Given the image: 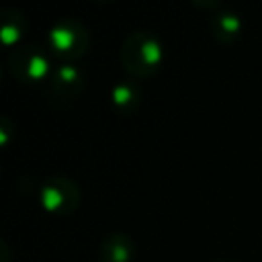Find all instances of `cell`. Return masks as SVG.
<instances>
[{
  "mask_svg": "<svg viewBox=\"0 0 262 262\" xmlns=\"http://www.w3.org/2000/svg\"><path fill=\"white\" fill-rule=\"evenodd\" d=\"M23 31H25L23 16H20L18 12H14V10H4V12H2V29H0L2 43H4L6 47H12L14 43L20 41Z\"/></svg>",
  "mask_w": 262,
  "mask_h": 262,
  "instance_id": "cell-9",
  "label": "cell"
},
{
  "mask_svg": "<svg viewBox=\"0 0 262 262\" xmlns=\"http://www.w3.org/2000/svg\"><path fill=\"white\" fill-rule=\"evenodd\" d=\"M10 68L12 74L23 82H45L53 74L47 53H43L37 47L16 49L10 57Z\"/></svg>",
  "mask_w": 262,
  "mask_h": 262,
  "instance_id": "cell-4",
  "label": "cell"
},
{
  "mask_svg": "<svg viewBox=\"0 0 262 262\" xmlns=\"http://www.w3.org/2000/svg\"><path fill=\"white\" fill-rule=\"evenodd\" d=\"M219 262H223V260H219Z\"/></svg>",
  "mask_w": 262,
  "mask_h": 262,
  "instance_id": "cell-10",
  "label": "cell"
},
{
  "mask_svg": "<svg viewBox=\"0 0 262 262\" xmlns=\"http://www.w3.org/2000/svg\"><path fill=\"white\" fill-rule=\"evenodd\" d=\"M242 29H244V20L235 12H231V10L217 12L211 18L213 37L217 41H221V43H233L242 35Z\"/></svg>",
  "mask_w": 262,
  "mask_h": 262,
  "instance_id": "cell-7",
  "label": "cell"
},
{
  "mask_svg": "<svg viewBox=\"0 0 262 262\" xmlns=\"http://www.w3.org/2000/svg\"><path fill=\"white\" fill-rule=\"evenodd\" d=\"M39 199L47 213L70 215L80 205V188L70 178H49L41 186Z\"/></svg>",
  "mask_w": 262,
  "mask_h": 262,
  "instance_id": "cell-3",
  "label": "cell"
},
{
  "mask_svg": "<svg viewBox=\"0 0 262 262\" xmlns=\"http://www.w3.org/2000/svg\"><path fill=\"white\" fill-rule=\"evenodd\" d=\"M133 239L127 233H111L98 248L102 262H131L133 258Z\"/></svg>",
  "mask_w": 262,
  "mask_h": 262,
  "instance_id": "cell-6",
  "label": "cell"
},
{
  "mask_svg": "<svg viewBox=\"0 0 262 262\" xmlns=\"http://www.w3.org/2000/svg\"><path fill=\"white\" fill-rule=\"evenodd\" d=\"M51 90L61 98H72L84 88V76L82 70L74 63H61L53 68V74L49 78Z\"/></svg>",
  "mask_w": 262,
  "mask_h": 262,
  "instance_id": "cell-5",
  "label": "cell"
},
{
  "mask_svg": "<svg viewBox=\"0 0 262 262\" xmlns=\"http://www.w3.org/2000/svg\"><path fill=\"white\" fill-rule=\"evenodd\" d=\"M88 43H90V35L86 27L76 18H61L47 33L49 51L59 59H66V63L84 55Z\"/></svg>",
  "mask_w": 262,
  "mask_h": 262,
  "instance_id": "cell-2",
  "label": "cell"
},
{
  "mask_svg": "<svg viewBox=\"0 0 262 262\" xmlns=\"http://www.w3.org/2000/svg\"><path fill=\"white\" fill-rule=\"evenodd\" d=\"M121 61L131 76L147 78L162 68L164 45L154 33L135 31L125 39L121 47Z\"/></svg>",
  "mask_w": 262,
  "mask_h": 262,
  "instance_id": "cell-1",
  "label": "cell"
},
{
  "mask_svg": "<svg viewBox=\"0 0 262 262\" xmlns=\"http://www.w3.org/2000/svg\"><path fill=\"white\" fill-rule=\"evenodd\" d=\"M111 100H113V104H115L121 113H129V111H133V108L139 104L141 92H139V88H137L135 82L123 80V82H119V84L111 90Z\"/></svg>",
  "mask_w": 262,
  "mask_h": 262,
  "instance_id": "cell-8",
  "label": "cell"
}]
</instances>
